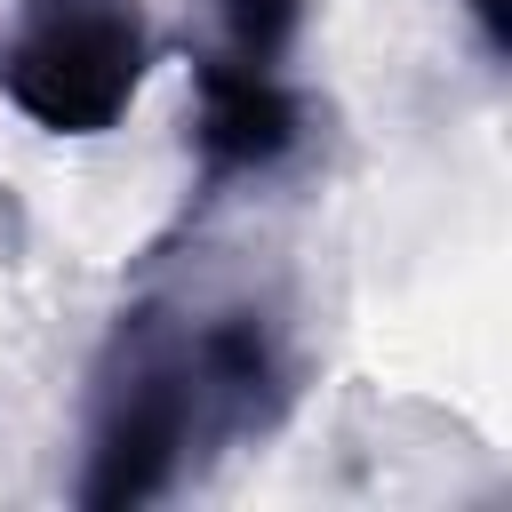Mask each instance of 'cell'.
I'll return each instance as SVG.
<instances>
[{"label": "cell", "instance_id": "cell-1", "mask_svg": "<svg viewBox=\"0 0 512 512\" xmlns=\"http://www.w3.org/2000/svg\"><path fill=\"white\" fill-rule=\"evenodd\" d=\"M288 400H296V360L272 312L128 304L88 376V464L72 496L88 512L160 504L216 448L272 432Z\"/></svg>", "mask_w": 512, "mask_h": 512}, {"label": "cell", "instance_id": "cell-2", "mask_svg": "<svg viewBox=\"0 0 512 512\" xmlns=\"http://www.w3.org/2000/svg\"><path fill=\"white\" fill-rule=\"evenodd\" d=\"M152 72L144 0H16L0 40V96L48 136H104Z\"/></svg>", "mask_w": 512, "mask_h": 512}, {"label": "cell", "instance_id": "cell-3", "mask_svg": "<svg viewBox=\"0 0 512 512\" xmlns=\"http://www.w3.org/2000/svg\"><path fill=\"white\" fill-rule=\"evenodd\" d=\"M192 144H200V184H232V176H272L296 160L304 144V96L288 88V72L264 64H232V56H200L192 64Z\"/></svg>", "mask_w": 512, "mask_h": 512}, {"label": "cell", "instance_id": "cell-4", "mask_svg": "<svg viewBox=\"0 0 512 512\" xmlns=\"http://www.w3.org/2000/svg\"><path fill=\"white\" fill-rule=\"evenodd\" d=\"M304 8H312V0H216V32H224L216 56L280 72L288 48H296V32H304Z\"/></svg>", "mask_w": 512, "mask_h": 512}, {"label": "cell", "instance_id": "cell-5", "mask_svg": "<svg viewBox=\"0 0 512 512\" xmlns=\"http://www.w3.org/2000/svg\"><path fill=\"white\" fill-rule=\"evenodd\" d=\"M464 16H472L480 56H488V64H504V56H512V0H464Z\"/></svg>", "mask_w": 512, "mask_h": 512}]
</instances>
